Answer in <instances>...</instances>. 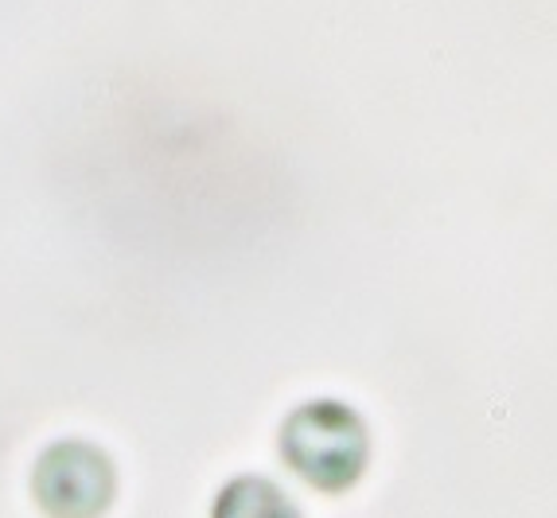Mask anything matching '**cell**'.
I'll use <instances>...</instances> for the list:
<instances>
[{
  "label": "cell",
  "instance_id": "obj_1",
  "mask_svg": "<svg viewBox=\"0 0 557 518\" xmlns=\"http://www.w3.org/2000/svg\"><path fill=\"white\" fill-rule=\"evenodd\" d=\"M36 491L44 507L59 518H90L106 507L110 495V468L86 444H55L39 460Z\"/></svg>",
  "mask_w": 557,
  "mask_h": 518
}]
</instances>
